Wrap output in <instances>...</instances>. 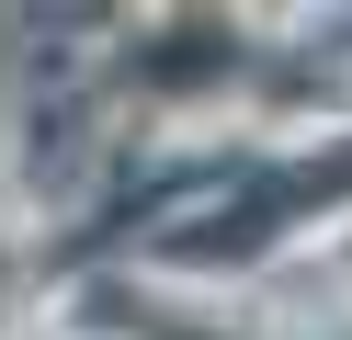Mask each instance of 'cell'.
Instances as JSON below:
<instances>
[{
    "mask_svg": "<svg viewBox=\"0 0 352 340\" xmlns=\"http://www.w3.org/2000/svg\"><path fill=\"white\" fill-rule=\"evenodd\" d=\"M228 68H239V34H228V23H170V34L137 57V80L148 91H205V80H228Z\"/></svg>",
    "mask_w": 352,
    "mask_h": 340,
    "instance_id": "cell-1",
    "label": "cell"
}]
</instances>
